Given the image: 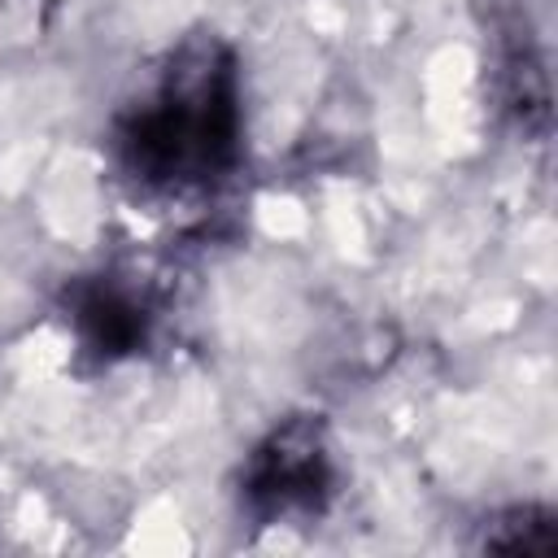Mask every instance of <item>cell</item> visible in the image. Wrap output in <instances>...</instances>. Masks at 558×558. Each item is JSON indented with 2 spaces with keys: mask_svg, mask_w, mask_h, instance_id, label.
Masks as SVG:
<instances>
[{
  "mask_svg": "<svg viewBox=\"0 0 558 558\" xmlns=\"http://www.w3.org/2000/svg\"><path fill=\"white\" fill-rule=\"evenodd\" d=\"M323 475V453L305 432H283L270 440V449H262L257 458V497H270L275 506H292L310 493V484H318Z\"/></svg>",
  "mask_w": 558,
  "mask_h": 558,
  "instance_id": "obj_1",
  "label": "cell"
},
{
  "mask_svg": "<svg viewBox=\"0 0 558 558\" xmlns=\"http://www.w3.org/2000/svg\"><path fill=\"white\" fill-rule=\"evenodd\" d=\"M78 318H83V331L92 336V344L105 349V353L126 349V344L140 336V310H135L122 292H113V288L92 292V296L78 305Z\"/></svg>",
  "mask_w": 558,
  "mask_h": 558,
  "instance_id": "obj_2",
  "label": "cell"
}]
</instances>
